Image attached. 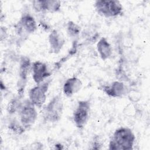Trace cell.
<instances>
[{"instance_id": "52a82bcc", "label": "cell", "mask_w": 150, "mask_h": 150, "mask_svg": "<svg viewBox=\"0 0 150 150\" xmlns=\"http://www.w3.org/2000/svg\"><path fill=\"white\" fill-rule=\"evenodd\" d=\"M32 63L27 56H22L19 61L18 70V80L17 81V96L22 98L28 81L29 71L31 70Z\"/></svg>"}, {"instance_id": "6da1fadb", "label": "cell", "mask_w": 150, "mask_h": 150, "mask_svg": "<svg viewBox=\"0 0 150 150\" xmlns=\"http://www.w3.org/2000/svg\"><path fill=\"white\" fill-rule=\"evenodd\" d=\"M135 136L132 129L127 127L117 128L110 140L108 149L111 150H131L134 148Z\"/></svg>"}, {"instance_id": "e0dca14e", "label": "cell", "mask_w": 150, "mask_h": 150, "mask_svg": "<svg viewBox=\"0 0 150 150\" xmlns=\"http://www.w3.org/2000/svg\"><path fill=\"white\" fill-rule=\"evenodd\" d=\"M8 128L10 132L16 135H21L26 131L19 120L16 118H12L9 121Z\"/></svg>"}, {"instance_id": "5b68a950", "label": "cell", "mask_w": 150, "mask_h": 150, "mask_svg": "<svg viewBox=\"0 0 150 150\" xmlns=\"http://www.w3.org/2000/svg\"><path fill=\"white\" fill-rule=\"evenodd\" d=\"M18 113L19 117V120L26 131L32 128L38 118L36 107L29 99L23 101Z\"/></svg>"}, {"instance_id": "2e32d148", "label": "cell", "mask_w": 150, "mask_h": 150, "mask_svg": "<svg viewBox=\"0 0 150 150\" xmlns=\"http://www.w3.org/2000/svg\"><path fill=\"white\" fill-rule=\"evenodd\" d=\"M66 32L70 38L76 40L81 32V27L73 21H69L66 24Z\"/></svg>"}, {"instance_id": "30bf717a", "label": "cell", "mask_w": 150, "mask_h": 150, "mask_svg": "<svg viewBox=\"0 0 150 150\" xmlns=\"http://www.w3.org/2000/svg\"><path fill=\"white\" fill-rule=\"evenodd\" d=\"M31 71L32 79L36 84L43 83L52 75L47 64L39 60L32 63Z\"/></svg>"}, {"instance_id": "8fae6325", "label": "cell", "mask_w": 150, "mask_h": 150, "mask_svg": "<svg viewBox=\"0 0 150 150\" xmlns=\"http://www.w3.org/2000/svg\"><path fill=\"white\" fill-rule=\"evenodd\" d=\"M32 6L36 12L54 13L60 11L62 4L57 0H35L32 1Z\"/></svg>"}, {"instance_id": "9c48e42d", "label": "cell", "mask_w": 150, "mask_h": 150, "mask_svg": "<svg viewBox=\"0 0 150 150\" xmlns=\"http://www.w3.org/2000/svg\"><path fill=\"white\" fill-rule=\"evenodd\" d=\"M99 89L103 91L107 96L112 98H121L129 92V88L127 84L118 80L101 85Z\"/></svg>"}, {"instance_id": "5bb4252c", "label": "cell", "mask_w": 150, "mask_h": 150, "mask_svg": "<svg viewBox=\"0 0 150 150\" xmlns=\"http://www.w3.org/2000/svg\"><path fill=\"white\" fill-rule=\"evenodd\" d=\"M98 54L103 61L110 59L112 55V47L108 39L105 37L101 38L96 45Z\"/></svg>"}, {"instance_id": "7a4b0ae2", "label": "cell", "mask_w": 150, "mask_h": 150, "mask_svg": "<svg viewBox=\"0 0 150 150\" xmlns=\"http://www.w3.org/2000/svg\"><path fill=\"white\" fill-rule=\"evenodd\" d=\"M64 103L60 94L55 95L43 108V119L46 122H59L62 117Z\"/></svg>"}, {"instance_id": "ac0fdd59", "label": "cell", "mask_w": 150, "mask_h": 150, "mask_svg": "<svg viewBox=\"0 0 150 150\" xmlns=\"http://www.w3.org/2000/svg\"><path fill=\"white\" fill-rule=\"evenodd\" d=\"M103 142L101 138L98 135L95 136L91 141L90 149H102Z\"/></svg>"}, {"instance_id": "d6986e66", "label": "cell", "mask_w": 150, "mask_h": 150, "mask_svg": "<svg viewBox=\"0 0 150 150\" xmlns=\"http://www.w3.org/2000/svg\"><path fill=\"white\" fill-rule=\"evenodd\" d=\"M4 32H5V35L6 36V35L7 34V32H6V29H5V30H4ZM2 33H3V32L1 31V35H2Z\"/></svg>"}, {"instance_id": "7c38bea8", "label": "cell", "mask_w": 150, "mask_h": 150, "mask_svg": "<svg viewBox=\"0 0 150 150\" xmlns=\"http://www.w3.org/2000/svg\"><path fill=\"white\" fill-rule=\"evenodd\" d=\"M49 51L52 53L58 54L66 43L63 35L57 29H53L48 36Z\"/></svg>"}, {"instance_id": "3957f363", "label": "cell", "mask_w": 150, "mask_h": 150, "mask_svg": "<svg viewBox=\"0 0 150 150\" xmlns=\"http://www.w3.org/2000/svg\"><path fill=\"white\" fill-rule=\"evenodd\" d=\"M94 7L96 12L106 18H117L124 13V8L119 1L97 0L94 2Z\"/></svg>"}, {"instance_id": "ba28073f", "label": "cell", "mask_w": 150, "mask_h": 150, "mask_svg": "<svg viewBox=\"0 0 150 150\" xmlns=\"http://www.w3.org/2000/svg\"><path fill=\"white\" fill-rule=\"evenodd\" d=\"M51 81V79L46 80L29 90V100L36 108H41L46 103L47 93Z\"/></svg>"}, {"instance_id": "8992f818", "label": "cell", "mask_w": 150, "mask_h": 150, "mask_svg": "<svg viewBox=\"0 0 150 150\" xmlns=\"http://www.w3.org/2000/svg\"><path fill=\"white\" fill-rule=\"evenodd\" d=\"M15 32L20 38L35 33L38 25L34 16L28 12H23L15 26Z\"/></svg>"}, {"instance_id": "277c9868", "label": "cell", "mask_w": 150, "mask_h": 150, "mask_svg": "<svg viewBox=\"0 0 150 150\" xmlns=\"http://www.w3.org/2000/svg\"><path fill=\"white\" fill-rule=\"evenodd\" d=\"M91 111V103L88 100H82L77 102L72 118L75 127L79 129H83L87 125Z\"/></svg>"}, {"instance_id": "4fadbf2b", "label": "cell", "mask_w": 150, "mask_h": 150, "mask_svg": "<svg viewBox=\"0 0 150 150\" xmlns=\"http://www.w3.org/2000/svg\"><path fill=\"white\" fill-rule=\"evenodd\" d=\"M83 83L81 80L75 76L68 78L63 85V93L65 96L70 97L77 93L81 88Z\"/></svg>"}, {"instance_id": "9a60e30c", "label": "cell", "mask_w": 150, "mask_h": 150, "mask_svg": "<svg viewBox=\"0 0 150 150\" xmlns=\"http://www.w3.org/2000/svg\"><path fill=\"white\" fill-rule=\"evenodd\" d=\"M23 102L22 98L19 97L18 96L12 98L7 105L6 110L8 113L9 115H13L18 112L22 105Z\"/></svg>"}]
</instances>
